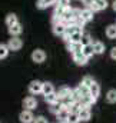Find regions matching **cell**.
I'll return each instance as SVG.
<instances>
[{"label": "cell", "mask_w": 116, "mask_h": 123, "mask_svg": "<svg viewBox=\"0 0 116 123\" xmlns=\"http://www.w3.org/2000/svg\"><path fill=\"white\" fill-rule=\"evenodd\" d=\"M19 120H20V123H33L34 116H33L32 110H26V109H23V110L20 112V115H19Z\"/></svg>", "instance_id": "4"}, {"label": "cell", "mask_w": 116, "mask_h": 123, "mask_svg": "<svg viewBox=\"0 0 116 123\" xmlns=\"http://www.w3.org/2000/svg\"><path fill=\"white\" fill-rule=\"evenodd\" d=\"M66 49L73 55V53L82 52L83 46H82V43H80V42H67V43H66Z\"/></svg>", "instance_id": "7"}, {"label": "cell", "mask_w": 116, "mask_h": 123, "mask_svg": "<svg viewBox=\"0 0 116 123\" xmlns=\"http://www.w3.org/2000/svg\"><path fill=\"white\" fill-rule=\"evenodd\" d=\"M108 6H109L108 0H93V4H92L89 9H92L93 12H102V10H105Z\"/></svg>", "instance_id": "5"}, {"label": "cell", "mask_w": 116, "mask_h": 123, "mask_svg": "<svg viewBox=\"0 0 116 123\" xmlns=\"http://www.w3.org/2000/svg\"><path fill=\"white\" fill-rule=\"evenodd\" d=\"M112 9L116 12V0H113V3H112Z\"/></svg>", "instance_id": "33"}, {"label": "cell", "mask_w": 116, "mask_h": 123, "mask_svg": "<svg viewBox=\"0 0 116 123\" xmlns=\"http://www.w3.org/2000/svg\"><path fill=\"white\" fill-rule=\"evenodd\" d=\"M89 94H90V96H93L95 99H97V97H99V94H100V86H99L96 82L89 87Z\"/></svg>", "instance_id": "19"}, {"label": "cell", "mask_w": 116, "mask_h": 123, "mask_svg": "<svg viewBox=\"0 0 116 123\" xmlns=\"http://www.w3.org/2000/svg\"><path fill=\"white\" fill-rule=\"evenodd\" d=\"M77 115H79V119H80V122H89L90 120V117H92V112H90V109L89 107H80V110L77 112Z\"/></svg>", "instance_id": "8"}, {"label": "cell", "mask_w": 116, "mask_h": 123, "mask_svg": "<svg viewBox=\"0 0 116 123\" xmlns=\"http://www.w3.org/2000/svg\"><path fill=\"white\" fill-rule=\"evenodd\" d=\"M22 46H23V42H22L20 37H12V39H9V42H7V47H9L10 50H13V52L20 50Z\"/></svg>", "instance_id": "2"}, {"label": "cell", "mask_w": 116, "mask_h": 123, "mask_svg": "<svg viewBox=\"0 0 116 123\" xmlns=\"http://www.w3.org/2000/svg\"><path fill=\"white\" fill-rule=\"evenodd\" d=\"M69 113H70V112H67V110L62 109V110L59 112L58 115H56V119H58V122H59V123H67V117H69Z\"/></svg>", "instance_id": "18"}, {"label": "cell", "mask_w": 116, "mask_h": 123, "mask_svg": "<svg viewBox=\"0 0 116 123\" xmlns=\"http://www.w3.org/2000/svg\"><path fill=\"white\" fill-rule=\"evenodd\" d=\"M32 60L34 62V63H37V64L43 63V62L46 60V53H45V50H42V49L33 50V52H32Z\"/></svg>", "instance_id": "3"}, {"label": "cell", "mask_w": 116, "mask_h": 123, "mask_svg": "<svg viewBox=\"0 0 116 123\" xmlns=\"http://www.w3.org/2000/svg\"><path fill=\"white\" fill-rule=\"evenodd\" d=\"M79 122H80L79 115H77V113L70 112V113H69V117H67V123H79Z\"/></svg>", "instance_id": "29"}, {"label": "cell", "mask_w": 116, "mask_h": 123, "mask_svg": "<svg viewBox=\"0 0 116 123\" xmlns=\"http://www.w3.org/2000/svg\"><path fill=\"white\" fill-rule=\"evenodd\" d=\"M4 22H6V26H7V27H10V26H13V25H16V23H19V20H17V16H16L14 13H10V14H7Z\"/></svg>", "instance_id": "20"}, {"label": "cell", "mask_w": 116, "mask_h": 123, "mask_svg": "<svg viewBox=\"0 0 116 123\" xmlns=\"http://www.w3.org/2000/svg\"><path fill=\"white\" fill-rule=\"evenodd\" d=\"M72 57H73V62H75L77 66H85V64L87 63V60H89V59H86V57H85V55H83L82 52L73 53V55H72Z\"/></svg>", "instance_id": "9"}, {"label": "cell", "mask_w": 116, "mask_h": 123, "mask_svg": "<svg viewBox=\"0 0 116 123\" xmlns=\"http://www.w3.org/2000/svg\"><path fill=\"white\" fill-rule=\"evenodd\" d=\"M96 100H97V99H95L93 96L86 94V96H83V97L80 99V105H82L83 107H89V109H90V107L96 103Z\"/></svg>", "instance_id": "10"}, {"label": "cell", "mask_w": 116, "mask_h": 123, "mask_svg": "<svg viewBox=\"0 0 116 123\" xmlns=\"http://www.w3.org/2000/svg\"><path fill=\"white\" fill-rule=\"evenodd\" d=\"M9 52H10V49L7 47V44L0 43V60H1V59H6V57L9 56Z\"/></svg>", "instance_id": "25"}, {"label": "cell", "mask_w": 116, "mask_h": 123, "mask_svg": "<svg viewBox=\"0 0 116 123\" xmlns=\"http://www.w3.org/2000/svg\"><path fill=\"white\" fill-rule=\"evenodd\" d=\"M66 29H67V26L66 25H63V23H56V25H53V33L59 36V37H62L64 33H66Z\"/></svg>", "instance_id": "16"}, {"label": "cell", "mask_w": 116, "mask_h": 123, "mask_svg": "<svg viewBox=\"0 0 116 123\" xmlns=\"http://www.w3.org/2000/svg\"><path fill=\"white\" fill-rule=\"evenodd\" d=\"M92 47H93L95 55H102V53H105V50H106L105 43H103V42H100V40L93 42V43H92Z\"/></svg>", "instance_id": "12"}, {"label": "cell", "mask_w": 116, "mask_h": 123, "mask_svg": "<svg viewBox=\"0 0 116 123\" xmlns=\"http://www.w3.org/2000/svg\"><path fill=\"white\" fill-rule=\"evenodd\" d=\"M33 123H47V119L43 117V116H37V117H34Z\"/></svg>", "instance_id": "30"}, {"label": "cell", "mask_w": 116, "mask_h": 123, "mask_svg": "<svg viewBox=\"0 0 116 123\" xmlns=\"http://www.w3.org/2000/svg\"><path fill=\"white\" fill-rule=\"evenodd\" d=\"M110 59H113V60H116V46H115V47H112V49H110Z\"/></svg>", "instance_id": "31"}, {"label": "cell", "mask_w": 116, "mask_h": 123, "mask_svg": "<svg viewBox=\"0 0 116 123\" xmlns=\"http://www.w3.org/2000/svg\"><path fill=\"white\" fill-rule=\"evenodd\" d=\"M58 0H37L36 1V7L40 9V10H45L47 7H50L52 4H56Z\"/></svg>", "instance_id": "14"}, {"label": "cell", "mask_w": 116, "mask_h": 123, "mask_svg": "<svg viewBox=\"0 0 116 123\" xmlns=\"http://www.w3.org/2000/svg\"><path fill=\"white\" fill-rule=\"evenodd\" d=\"M50 93H55V86L50 83V82H43V90H42V94L43 96H47Z\"/></svg>", "instance_id": "17"}, {"label": "cell", "mask_w": 116, "mask_h": 123, "mask_svg": "<svg viewBox=\"0 0 116 123\" xmlns=\"http://www.w3.org/2000/svg\"><path fill=\"white\" fill-rule=\"evenodd\" d=\"M106 36H108V39L115 40L116 39V25H109L106 27Z\"/></svg>", "instance_id": "21"}, {"label": "cell", "mask_w": 116, "mask_h": 123, "mask_svg": "<svg viewBox=\"0 0 116 123\" xmlns=\"http://www.w3.org/2000/svg\"><path fill=\"white\" fill-rule=\"evenodd\" d=\"M82 53L85 55V57H86V59L93 57L95 52H93V47H92V44H89V46H83V49H82Z\"/></svg>", "instance_id": "24"}, {"label": "cell", "mask_w": 116, "mask_h": 123, "mask_svg": "<svg viewBox=\"0 0 116 123\" xmlns=\"http://www.w3.org/2000/svg\"><path fill=\"white\" fill-rule=\"evenodd\" d=\"M80 83H82L83 86H86L87 89H89V87H90V86L95 83V79H93L92 76H85V77L82 79V82H80Z\"/></svg>", "instance_id": "28"}, {"label": "cell", "mask_w": 116, "mask_h": 123, "mask_svg": "<svg viewBox=\"0 0 116 123\" xmlns=\"http://www.w3.org/2000/svg\"><path fill=\"white\" fill-rule=\"evenodd\" d=\"M72 89L70 87H67V86H62L60 89L58 90V96L60 100H63V99H67V97H70L72 96Z\"/></svg>", "instance_id": "13"}, {"label": "cell", "mask_w": 116, "mask_h": 123, "mask_svg": "<svg viewBox=\"0 0 116 123\" xmlns=\"http://www.w3.org/2000/svg\"><path fill=\"white\" fill-rule=\"evenodd\" d=\"M60 99H59L58 93H50V94H47V96H45V102L47 103V105H53V103H56V102H59Z\"/></svg>", "instance_id": "22"}, {"label": "cell", "mask_w": 116, "mask_h": 123, "mask_svg": "<svg viewBox=\"0 0 116 123\" xmlns=\"http://www.w3.org/2000/svg\"><path fill=\"white\" fill-rule=\"evenodd\" d=\"M80 43H82V46H89V44H92V43H93L92 36H90L89 33H83V34H82V39H80Z\"/></svg>", "instance_id": "26"}, {"label": "cell", "mask_w": 116, "mask_h": 123, "mask_svg": "<svg viewBox=\"0 0 116 123\" xmlns=\"http://www.w3.org/2000/svg\"><path fill=\"white\" fill-rule=\"evenodd\" d=\"M95 14V12L92 10V9H89V7H85V9H82V12H80V16H82V19L86 22V23H89V22H92L93 20V16Z\"/></svg>", "instance_id": "11"}, {"label": "cell", "mask_w": 116, "mask_h": 123, "mask_svg": "<svg viewBox=\"0 0 116 123\" xmlns=\"http://www.w3.org/2000/svg\"><path fill=\"white\" fill-rule=\"evenodd\" d=\"M106 102L108 103H116V89H110L106 93Z\"/></svg>", "instance_id": "27"}, {"label": "cell", "mask_w": 116, "mask_h": 123, "mask_svg": "<svg viewBox=\"0 0 116 123\" xmlns=\"http://www.w3.org/2000/svg\"><path fill=\"white\" fill-rule=\"evenodd\" d=\"M63 109V105H62V100H59L56 103H53V105H50V113H53V115H58L59 112Z\"/></svg>", "instance_id": "23"}, {"label": "cell", "mask_w": 116, "mask_h": 123, "mask_svg": "<svg viewBox=\"0 0 116 123\" xmlns=\"http://www.w3.org/2000/svg\"><path fill=\"white\" fill-rule=\"evenodd\" d=\"M83 1V4L86 6V7H90L92 4H93V0H82Z\"/></svg>", "instance_id": "32"}, {"label": "cell", "mask_w": 116, "mask_h": 123, "mask_svg": "<svg viewBox=\"0 0 116 123\" xmlns=\"http://www.w3.org/2000/svg\"><path fill=\"white\" fill-rule=\"evenodd\" d=\"M43 90V82H40V80H32L29 83V92L30 94H33V96H37V94H40Z\"/></svg>", "instance_id": "1"}, {"label": "cell", "mask_w": 116, "mask_h": 123, "mask_svg": "<svg viewBox=\"0 0 116 123\" xmlns=\"http://www.w3.org/2000/svg\"><path fill=\"white\" fill-rule=\"evenodd\" d=\"M22 31H23V27H22L20 23H16V25H13V26L9 27V34H10L12 37H19V34H20Z\"/></svg>", "instance_id": "15"}, {"label": "cell", "mask_w": 116, "mask_h": 123, "mask_svg": "<svg viewBox=\"0 0 116 123\" xmlns=\"http://www.w3.org/2000/svg\"><path fill=\"white\" fill-rule=\"evenodd\" d=\"M23 107L26 110H34L37 107V100L33 97V96H27L25 100H23Z\"/></svg>", "instance_id": "6"}]
</instances>
